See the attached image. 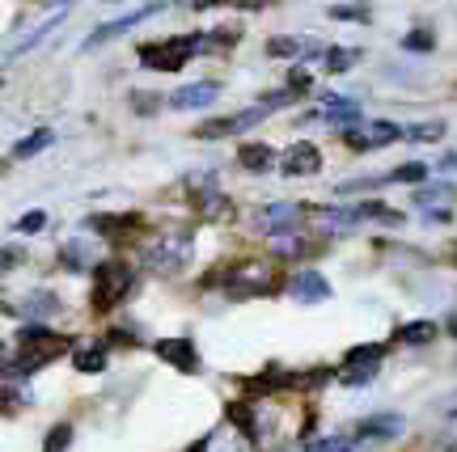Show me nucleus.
Segmentation results:
<instances>
[{"instance_id": "obj_8", "label": "nucleus", "mask_w": 457, "mask_h": 452, "mask_svg": "<svg viewBox=\"0 0 457 452\" xmlns=\"http://www.w3.org/2000/svg\"><path fill=\"white\" fill-rule=\"evenodd\" d=\"M262 106H250V111H242V114H225V119H208V123H199L195 127V136L199 140H220V136H237V131H245V127H254L262 119Z\"/></svg>"}, {"instance_id": "obj_27", "label": "nucleus", "mask_w": 457, "mask_h": 452, "mask_svg": "<svg viewBox=\"0 0 457 452\" xmlns=\"http://www.w3.org/2000/svg\"><path fill=\"white\" fill-rule=\"evenodd\" d=\"M60 262H64L68 271H89V250H85V242H68Z\"/></svg>"}, {"instance_id": "obj_17", "label": "nucleus", "mask_w": 457, "mask_h": 452, "mask_svg": "<svg viewBox=\"0 0 457 452\" xmlns=\"http://www.w3.org/2000/svg\"><path fill=\"white\" fill-rule=\"evenodd\" d=\"M237 161H242V169H250V174H262V169H271L276 152L267 144H242L237 148Z\"/></svg>"}, {"instance_id": "obj_15", "label": "nucleus", "mask_w": 457, "mask_h": 452, "mask_svg": "<svg viewBox=\"0 0 457 452\" xmlns=\"http://www.w3.org/2000/svg\"><path fill=\"white\" fill-rule=\"evenodd\" d=\"M403 427H407V419L386 410V415H373V419L360 423V427H356V440H394L398 431H403Z\"/></svg>"}, {"instance_id": "obj_1", "label": "nucleus", "mask_w": 457, "mask_h": 452, "mask_svg": "<svg viewBox=\"0 0 457 452\" xmlns=\"http://www.w3.org/2000/svg\"><path fill=\"white\" fill-rule=\"evenodd\" d=\"M195 254V237L191 228H165L145 245V271L153 275H179Z\"/></svg>"}, {"instance_id": "obj_19", "label": "nucleus", "mask_w": 457, "mask_h": 452, "mask_svg": "<svg viewBox=\"0 0 457 452\" xmlns=\"http://www.w3.org/2000/svg\"><path fill=\"white\" fill-rule=\"evenodd\" d=\"M228 419H233V427H242V436L250 440V444H259V419H254V410L245 402H233L228 406Z\"/></svg>"}, {"instance_id": "obj_16", "label": "nucleus", "mask_w": 457, "mask_h": 452, "mask_svg": "<svg viewBox=\"0 0 457 452\" xmlns=\"http://www.w3.org/2000/svg\"><path fill=\"white\" fill-rule=\"evenodd\" d=\"M436 339V325L428 322H407V325H398V330H394V342H398V347H428V342Z\"/></svg>"}, {"instance_id": "obj_30", "label": "nucleus", "mask_w": 457, "mask_h": 452, "mask_svg": "<svg viewBox=\"0 0 457 452\" xmlns=\"http://www.w3.org/2000/svg\"><path fill=\"white\" fill-rule=\"evenodd\" d=\"M436 47V38H432V30H411L407 38H403V51H411V55H424V51Z\"/></svg>"}, {"instance_id": "obj_11", "label": "nucleus", "mask_w": 457, "mask_h": 452, "mask_svg": "<svg viewBox=\"0 0 457 452\" xmlns=\"http://www.w3.org/2000/svg\"><path fill=\"white\" fill-rule=\"evenodd\" d=\"M288 292H293V300H301V305H318V300H330L327 275H318V271H296L293 279H288Z\"/></svg>"}, {"instance_id": "obj_29", "label": "nucleus", "mask_w": 457, "mask_h": 452, "mask_svg": "<svg viewBox=\"0 0 457 452\" xmlns=\"http://www.w3.org/2000/svg\"><path fill=\"white\" fill-rule=\"evenodd\" d=\"M407 140H441L445 136V123L441 119H432V123H415V127H403Z\"/></svg>"}, {"instance_id": "obj_22", "label": "nucleus", "mask_w": 457, "mask_h": 452, "mask_svg": "<svg viewBox=\"0 0 457 452\" xmlns=\"http://www.w3.org/2000/svg\"><path fill=\"white\" fill-rule=\"evenodd\" d=\"M322 64H327V72H347L352 64H360V47H327Z\"/></svg>"}, {"instance_id": "obj_2", "label": "nucleus", "mask_w": 457, "mask_h": 452, "mask_svg": "<svg viewBox=\"0 0 457 452\" xmlns=\"http://www.w3.org/2000/svg\"><path fill=\"white\" fill-rule=\"evenodd\" d=\"M131 292V267L123 259H106L94 267V288H89V300L98 313H111L123 296Z\"/></svg>"}, {"instance_id": "obj_7", "label": "nucleus", "mask_w": 457, "mask_h": 452, "mask_svg": "<svg viewBox=\"0 0 457 452\" xmlns=\"http://www.w3.org/2000/svg\"><path fill=\"white\" fill-rule=\"evenodd\" d=\"M301 220H305V208H301V203H271V208H262L259 216H254V225H259L262 233H271V237L293 233Z\"/></svg>"}, {"instance_id": "obj_13", "label": "nucleus", "mask_w": 457, "mask_h": 452, "mask_svg": "<svg viewBox=\"0 0 457 452\" xmlns=\"http://www.w3.org/2000/svg\"><path fill=\"white\" fill-rule=\"evenodd\" d=\"M195 208L204 220H228L233 216V199L216 191L212 182H195Z\"/></svg>"}, {"instance_id": "obj_31", "label": "nucleus", "mask_w": 457, "mask_h": 452, "mask_svg": "<svg viewBox=\"0 0 457 452\" xmlns=\"http://www.w3.org/2000/svg\"><path fill=\"white\" fill-rule=\"evenodd\" d=\"M305 452H352V436H322L305 444Z\"/></svg>"}, {"instance_id": "obj_33", "label": "nucleus", "mask_w": 457, "mask_h": 452, "mask_svg": "<svg viewBox=\"0 0 457 452\" xmlns=\"http://www.w3.org/2000/svg\"><path fill=\"white\" fill-rule=\"evenodd\" d=\"M373 376H377V368H347L343 372V385L364 389V385H373Z\"/></svg>"}, {"instance_id": "obj_40", "label": "nucleus", "mask_w": 457, "mask_h": 452, "mask_svg": "<svg viewBox=\"0 0 457 452\" xmlns=\"http://www.w3.org/2000/svg\"><path fill=\"white\" fill-rule=\"evenodd\" d=\"M453 262H457V250H453Z\"/></svg>"}, {"instance_id": "obj_18", "label": "nucleus", "mask_w": 457, "mask_h": 452, "mask_svg": "<svg viewBox=\"0 0 457 452\" xmlns=\"http://www.w3.org/2000/svg\"><path fill=\"white\" fill-rule=\"evenodd\" d=\"M47 144H55V131H47V127H38V131H30L26 140H17L13 144V157L17 161H30V157H38Z\"/></svg>"}, {"instance_id": "obj_3", "label": "nucleus", "mask_w": 457, "mask_h": 452, "mask_svg": "<svg viewBox=\"0 0 457 452\" xmlns=\"http://www.w3.org/2000/svg\"><path fill=\"white\" fill-rule=\"evenodd\" d=\"M191 55H204V34H191V38H170V43H157V47L140 51V64L157 68V72H179Z\"/></svg>"}, {"instance_id": "obj_28", "label": "nucleus", "mask_w": 457, "mask_h": 452, "mask_svg": "<svg viewBox=\"0 0 457 452\" xmlns=\"http://www.w3.org/2000/svg\"><path fill=\"white\" fill-rule=\"evenodd\" d=\"M335 21H373V9L369 4H330L327 9Z\"/></svg>"}, {"instance_id": "obj_20", "label": "nucleus", "mask_w": 457, "mask_h": 452, "mask_svg": "<svg viewBox=\"0 0 457 452\" xmlns=\"http://www.w3.org/2000/svg\"><path fill=\"white\" fill-rule=\"evenodd\" d=\"M21 313H26V317H47V313H60V300H55L51 292H34V296L21 300ZM21 313H17V317H21Z\"/></svg>"}, {"instance_id": "obj_32", "label": "nucleus", "mask_w": 457, "mask_h": 452, "mask_svg": "<svg viewBox=\"0 0 457 452\" xmlns=\"http://www.w3.org/2000/svg\"><path fill=\"white\" fill-rule=\"evenodd\" d=\"M43 225H47V211H26V216L17 220V233L30 237V233H43Z\"/></svg>"}, {"instance_id": "obj_9", "label": "nucleus", "mask_w": 457, "mask_h": 452, "mask_svg": "<svg viewBox=\"0 0 457 452\" xmlns=\"http://www.w3.org/2000/svg\"><path fill=\"white\" fill-rule=\"evenodd\" d=\"M279 169H284L288 178H313V174L322 169V152H318V144H310V140H296V144H288Z\"/></svg>"}, {"instance_id": "obj_12", "label": "nucleus", "mask_w": 457, "mask_h": 452, "mask_svg": "<svg viewBox=\"0 0 457 452\" xmlns=\"http://www.w3.org/2000/svg\"><path fill=\"white\" fill-rule=\"evenodd\" d=\"M157 359L174 364L179 372H199V351L191 347V339H157Z\"/></svg>"}, {"instance_id": "obj_34", "label": "nucleus", "mask_w": 457, "mask_h": 452, "mask_svg": "<svg viewBox=\"0 0 457 452\" xmlns=\"http://www.w3.org/2000/svg\"><path fill=\"white\" fill-rule=\"evenodd\" d=\"M310 85H313V77L305 72V68H293V72H288V94H293V97H301Z\"/></svg>"}, {"instance_id": "obj_14", "label": "nucleus", "mask_w": 457, "mask_h": 452, "mask_svg": "<svg viewBox=\"0 0 457 452\" xmlns=\"http://www.w3.org/2000/svg\"><path fill=\"white\" fill-rule=\"evenodd\" d=\"M453 203H457V186H453V182H428V186H415V208L449 211Z\"/></svg>"}, {"instance_id": "obj_5", "label": "nucleus", "mask_w": 457, "mask_h": 452, "mask_svg": "<svg viewBox=\"0 0 457 452\" xmlns=\"http://www.w3.org/2000/svg\"><path fill=\"white\" fill-rule=\"evenodd\" d=\"M403 140V127L390 123V119H377V123H360V127H347L343 131V144L356 148V152H369V148H381V144H394Z\"/></svg>"}, {"instance_id": "obj_23", "label": "nucleus", "mask_w": 457, "mask_h": 452, "mask_svg": "<svg viewBox=\"0 0 457 452\" xmlns=\"http://www.w3.org/2000/svg\"><path fill=\"white\" fill-rule=\"evenodd\" d=\"M72 368L77 372H102L106 368V351H102V347H77V351H72Z\"/></svg>"}, {"instance_id": "obj_24", "label": "nucleus", "mask_w": 457, "mask_h": 452, "mask_svg": "<svg viewBox=\"0 0 457 452\" xmlns=\"http://www.w3.org/2000/svg\"><path fill=\"white\" fill-rule=\"evenodd\" d=\"M305 250H310V242H305V237H293V233L276 237V245H271V254H276V259H301Z\"/></svg>"}, {"instance_id": "obj_36", "label": "nucleus", "mask_w": 457, "mask_h": 452, "mask_svg": "<svg viewBox=\"0 0 457 452\" xmlns=\"http://www.w3.org/2000/svg\"><path fill=\"white\" fill-rule=\"evenodd\" d=\"M131 106H136L140 114H157L162 97H157V94H131Z\"/></svg>"}, {"instance_id": "obj_25", "label": "nucleus", "mask_w": 457, "mask_h": 452, "mask_svg": "<svg viewBox=\"0 0 457 452\" xmlns=\"http://www.w3.org/2000/svg\"><path fill=\"white\" fill-rule=\"evenodd\" d=\"M64 17H68V9H60V13H55V17H47V21H43V26H38V30H34L30 38H26V43H17V47H13V55H21V51H34V47H38V43H43V38H47L51 30H55V26H60V21H64Z\"/></svg>"}, {"instance_id": "obj_6", "label": "nucleus", "mask_w": 457, "mask_h": 452, "mask_svg": "<svg viewBox=\"0 0 457 452\" xmlns=\"http://www.w3.org/2000/svg\"><path fill=\"white\" fill-rule=\"evenodd\" d=\"M165 4H140V9H131L128 17H114V21H106V26H98V30L89 34L81 43V51H94V47H102V43H111V38H119V34H128V30H136L140 21H148L153 13H162Z\"/></svg>"}, {"instance_id": "obj_26", "label": "nucleus", "mask_w": 457, "mask_h": 452, "mask_svg": "<svg viewBox=\"0 0 457 452\" xmlns=\"http://www.w3.org/2000/svg\"><path fill=\"white\" fill-rule=\"evenodd\" d=\"M424 178H428V165L424 161H407V165H398L394 174H386V182H407V186H420Z\"/></svg>"}, {"instance_id": "obj_39", "label": "nucleus", "mask_w": 457, "mask_h": 452, "mask_svg": "<svg viewBox=\"0 0 457 452\" xmlns=\"http://www.w3.org/2000/svg\"><path fill=\"white\" fill-rule=\"evenodd\" d=\"M191 452H208V444H204V440H199V444H195V448H191Z\"/></svg>"}, {"instance_id": "obj_4", "label": "nucleus", "mask_w": 457, "mask_h": 452, "mask_svg": "<svg viewBox=\"0 0 457 452\" xmlns=\"http://www.w3.org/2000/svg\"><path fill=\"white\" fill-rule=\"evenodd\" d=\"M225 292L233 296V300H242V296H267V292H276V284H271V271L267 267H259V262H242V267H233V271H225Z\"/></svg>"}, {"instance_id": "obj_35", "label": "nucleus", "mask_w": 457, "mask_h": 452, "mask_svg": "<svg viewBox=\"0 0 457 452\" xmlns=\"http://www.w3.org/2000/svg\"><path fill=\"white\" fill-rule=\"evenodd\" d=\"M68 440H72V427H68V423H60V427L47 436V452H64Z\"/></svg>"}, {"instance_id": "obj_41", "label": "nucleus", "mask_w": 457, "mask_h": 452, "mask_svg": "<svg viewBox=\"0 0 457 452\" xmlns=\"http://www.w3.org/2000/svg\"><path fill=\"white\" fill-rule=\"evenodd\" d=\"M0 351H4V342H0Z\"/></svg>"}, {"instance_id": "obj_10", "label": "nucleus", "mask_w": 457, "mask_h": 452, "mask_svg": "<svg viewBox=\"0 0 457 452\" xmlns=\"http://www.w3.org/2000/svg\"><path fill=\"white\" fill-rule=\"evenodd\" d=\"M216 97H220V81H195V85H182L170 94V106L174 111H204V106H212Z\"/></svg>"}, {"instance_id": "obj_21", "label": "nucleus", "mask_w": 457, "mask_h": 452, "mask_svg": "<svg viewBox=\"0 0 457 452\" xmlns=\"http://www.w3.org/2000/svg\"><path fill=\"white\" fill-rule=\"evenodd\" d=\"M386 356V347H377V342H364V347H352L347 356H343V364L347 368H377V359Z\"/></svg>"}, {"instance_id": "obj_37", "label": "nucleus", "mask_w": 457, "mask_h": 452, "mask_svg": "<svg viewBox=\"0 0 457 452\" xmlns=\"http://www.w3.org/2000/svg\"><path fill=\"white\" fill-rule=\"evenodd\" d=\"M424 220H432V225H449L453 211H424Z\"/></svg>"}, {"instance_id": "obj_38", "label": "nucleus", "mask_w": 457, "mask_h": 452, "mask_svg": "<svg viewBox=\"0 0 457 452\" xmlns=\"http://www.w3.org/2000/svg\"><path fill=\"white\" fill-rule=\"evenodd\" d=\"M445 330H449V334L457 339V313H449V322H445Z\"/></svg>"}, {"instance_id": "obj_42", "label": "nucleus", "mask_w": 457, "mask_h": 452, "mask_svg": "<svg viewBox=\"0 0 457 452\" xmlns=\"http://www.w3.org/2000/svg\"><path fill=\"white\" fill-rule=\"evenodd\" d=\"M0 85H4V77H0Z\"/></svg>"}]
</instances>
